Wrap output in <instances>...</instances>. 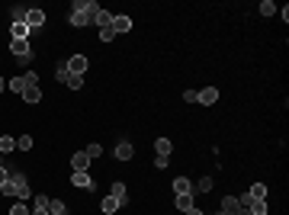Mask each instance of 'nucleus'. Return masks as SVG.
I'll return each instance as SVG.
<instances>
[{
    "label": "nucleus",
    "mask_w": 289,
    "mask_h": 215,
    "mask_svg": "<svg viewBox=\"0 0 289 215\" xmlns=\"http://www.w3.org/2000/svg\"><path fill=\"white\" fill-rule=\"evenodd\" d=\"M87 23H94V16L87 13V0H74V7H71V26H87Z\"/></svg>",
    "instance_id": "f257e3e1"
},
{
    "label": "nucleus",
    "mask_w": 289,
    "mask_h": 215,
    "mask_svg": "<svg viewBox=\"0 0 289 215\" xmlns=\"http://www.w3.org/2000/svg\"><path fill=\"white\" fill-rule=\"evenodd\" d=\"M10 55L20 61H29L32 58V45H29V39H10Z\"/></svg>",
    "instance_id": "f03ea898"
},
{
    "label": "nucleus",
    "mask_w": 289,
    "mask_h": 215,
    "mask_svg": "<svg viewBox=\"0 0 289 215\" xmlns=\"http://www.w3.org/2000/svg\"><path fill=\"white\" fill-rule=\"evenodd\" d=\"M71 186L74 189H94V180H90L87 170H74V174H71Z\"/></svg>",
    "instance_id": "7ed1b4c3"
},
{
    "label": "nucleus",
    "mask_w": 289,
    "mask_h": 215,
    "mask_svg": "<svg viewBox=\"0 0 289 215\" xmlns=\"http://www.w3.org/2000/svg\"><path fill=\"white\" fill-rule=\"evenodd\" d=\"M215 100H219V90H215V87H202V90H196V103H202V106H212Z\"/></svg>",
    "instance_id": "20e7f679"
},
{
    "label": "nucleus",
    "mask_w": 289,
    "mask_h": 215,
    "mask_svg": "<svg viewBox=\"0 0 289 215\" xmlns=\"http://www.w3.org/2000/svg\"><path fill=\"white\" fill-rule=\"evenodd\" d=\"M26 26H29V29H42V26H45V13H42V10H35V7H29Z\"/></svg>",
    "instance_id": "39448f33"
},
{
    "label": "nucleus",
    "mask_w": 289,
    "mask_h": 215,
    "mask_svg": "<svg viewBox=\"0 0 289 215\" xmlns=\"http://www.w3.org/2000/svg\"><path fill=\"white\" fill-rule=\"evenodd\" d=\"M10 183H13V189H16L20 199H26V196H29V183H26V177H23V174H10Z\"/></svg>",
    "instance_id": "423d86ee"
},
{
    "label": "nucleus",
    "mask_w": 289,
    "mask_h": 215,
    "mask_svg": "<svg viewBox=\"0 0 289 215\" xmlns=\"http://www.w3.org/2000/svg\"><path fill=\"white\" fill-rule=\"evenodd\" d=\"M67 71H71V74H81V77H84V71H87V58H84V55H74V58H67Z\"/></svg>",
    "instance_id": "0eeeda50"
},
{
    "label": "nucleus",
    "mask_w": 289,
    "mask_h": 215,
    "mask_svg": "<svg viewBox=\"0 0 289 215\" xmlns=\"http://www.w3.org/2000/svg\"><path fill=\"white\" fill-rule=\"evenodd\" d=\"M116 157H119V161H132V157H135L132 141H126V138H122L119 145H116Z\"/></svg>",
    "instance_id": "6e6552de"
},
{
    "label": "nucleus",
    "mask_w": 289,
    "mask_h": 215,
    "mask_svg": "<svg viewBox=\"0 0 289 215\" xmlns=\"http://www.w3.org/2000/svg\"><path fill=\"white\" fill-rule=\"evenodd\" d=\"M128 29H132V20H128V16H113V32L116 35H122V32H128Z\"/></svg>",
    "instance_id": "1a4fd4ad"
},
{
    "label": "nucleus",
    "mask_w": 289,
    "mask_h": 215,
    "mask_svg": "<svg viewBox=\"0 0 289 215\" xmlns=\"http://www.w3.org/2000/svg\"><path fill=\"white\" fill-rule=\"evenodd\" d=\"M71 167H74V170H87L90 167V154H87V151H77V154L71 157Z\"/></svg>",
    "instance_id": "9d476101"
},
{
    "label": "nucleus",
    "mask_w": 289,
    "mask_h": 215,
    "mask_svg": "<svg viewBox=\"0 0 289 215\" xmlns=\"http://www.w3.org/2000/svg\"><path fill=\"white\" fill-rule=\"evenodd\" d=\"M155 151H158V157H170V151H174L170 138H155Z\"/></svg>",
    "instance_id": "9b49d317"
},
{
    "label": "nucleus",
    "mask_w": 289,
    "mask_h": 215,
    "mask_svg": "<svg viewBox=\"0 0 289 215\" xmlns=\"http://www.w3.org/2000/svg\"><path fill=\"white\" fill-rule=\"evenodd\" d=\"M222 212H225V215H238V212H241L238 196H225V199H222Z\"/></svg>",
    "instance_id": "f8f14e48"
},
{
    "label": "nucleus",
    "mask_w": 289,
    "mask_h": 215,
    "mask_svg": "<svg viewBox=\"0 0 289 215\" xmlns=\"http://www.w3.org/2000/svg\"><path fill=\"white\" fill-rule=\"evenodd\" d=\"M174 193H177V196H183V193H193V183H190L187 177H177V180H174Z\"/></svg>",
    "instance_id": "ddd939ff"
},
{
    "label": "nucleus",
    "mask_w": 289,
    "mask_h": 215,
    "mask_svg": "<svg viewBox=\"0 0 289 215\" xmlns=\"http://www.w3.org/2000/svg\"><path fill=\"white\" fill-rule=\"evenodd\" d=\"M109 196H113V199H119V202H126V196H128L126 183H119V180H116L113 186H109Z\"/></svg>",
    "instance_id": "4468645a"
},
{
    "label": "nucleus",
    "mask_w": 289,
    "mask_h": 215,
    "mask_svg": "<svg viewBox=\"0 0 289 215\" xmlns=\"http://www.w3.org/2000/svg\"><path fill=\"white\" fill-rule=\"evenodd\" d=\"M94 23H96L100 29H109V26H113V13H109V10H100V13L94 16Z\"/></svg>",
    "instance_id": "2eb2a0df"
},
{
    "label": "nucleus",
    "mask_w": 289,
    "mask_h": 215,
    "mask_svg": "<svg viewBox=\"0 0 289 215\" xmlns=\"http://www.w3.org/2000/svg\"><path fill=\"white\" fill-rule=\"evenodd\" d=\"M10 32H13V39H29V32H32V29H29L26 23H13V26H10Z\"/></svg>",
    "instance_id": "dca6fc26"
},
{
    "label": "nucleus",
    "mask_w": 289,
    "mask_h": 215,
    "mask_svg": "<svg viewBox=\"0 0 289 215\" xmlns=\"http://www.w3.org/2000/svg\"><path fill=\"white\" fill-rule=\"evenodd\" d=\"M248 212H251V215H267V199H251Z\"/></svg>",
    "instance_id": "f3484780"
},
{
    "label": "nucleus",
    "mask_w": 289,
    "mask_h": 215,
    "mask_svg": "<svg viewBox=\"0 0 289 215\" xmlns=\"http://www.w3.org/2000/svg\"><path fill=\"white\" fill-rule=\"evenodd\" d=\"M23 100L26 103H42V90L39 87H26L23 90Z\"/></svg>",
    "instance_id": "a211bd4d"
},
{
    "label": "nucleus",
    "mask_w": 289,
    "mask_h": 215,
    "mask_svg": "<svg viewBox=\"0 0 289 215\" xmlns=\"http://www.w3.org/2000/svg\"><path fill=\"white\" fill-rule=\"evenodd\" d=\"M177 209H180V212H190V209H193V193L177 196Z\"/></svg>",
    "instance_id": "6ab92c4d"
},
{
    "label": "nucleus",
    "mask_w": 289,
    "mask_h": 215,
    "mask_svg": "<svg viewBox=\"0 0 289 215\" xmlns=\"http://www.w3.org/2000/svg\"><path fill=\"white\" fill-rule=\"evenodd\" d=\"M248 196L251 199H267V186H263V183H254V186L248 189Z\"/></svg>",
    "instance_id": "aec40b11"
},
{
    "label": "nucleus",
    "mask_w": 289,
    "mask_h": 215,
    "mask_svg": "<svg viewBox=\"0 0 289 215\" xmlns=\"http://www.w3.org/2000/svg\"><path fill=\"white\" fill-rule=\"evenodd\" d=\"M64 87H71V90H81V87H84V77H81V74H67Z\"/></svg>",
    "instance_id": "412c9836"
},
{
    "label": "nucleus",
    "mask_w": 289,
    "mask_h": 215,
    "mask_svg": "<svg viewBox=\"0 0 289 215\" xmlns=\"http://www.w3.org/2000/svg\"><path fill=\"white\" fill-rule=\"evenodd\" d=\"M16 148V138H7V135H0V154H7V151Z\"/></svg>",
    "instance_id": "4be33fe9"
},
{
    "label": "nucleus",
    "mask_w": 289,
    "mask_h": 215,
    "mask_svg": "<svg viewBox=\"0 0 289 215\" xmlns=\"http://www.w3.org/2000/svg\"><path fill=\"white\" fill-rule=\"evenodd\" d=\"M67 74H71V71H67V61H58V67H55V77L64 84V81H67Z\"/></svg>",
    "instance_id": "5701e85b"
},
{
    "label": "nucleus",
    "mask_w": 289,
    "mask_h": 215,
    "mask_svg": "<svg viewBox=\"0 0 289 215\" xmlns=\"http://www.w3.org/2000/svg\"><path fill=\"white\" fill-rule=\"evenodd\" d=\"M119 206H122L119 199H113V196H103V212H116Z\"/></svg>",
    "instance_id": "b1692460"
},
{
    "label": "nucleus",
    "mask_w": 289,
    "mask_h": 215,
    "mask_svg": "<svg viewBox=\"0 0 289 215\" xmlns=\"http://www.w3.org/2000/svg\"><path fill=\"white\" fill-rule=\"evenodd\" d=\"M7 87L13 90V93H20V96H23V90H26V81H23V77H13V81H10Z\"/></svg>",
    "instance_id": "393cba45"
},
{
    "label": "nucleus",
    "mask_w": 289,
    "mask_h": 215,
    "mask_svg": "<svg viewBox=\"0 0 289 215\" xmlns=\"http://www.w3.org/2000/svg\"><path fill=\"white\" fill-rule=\"evenodd\" d=\"M276 13V3H273V0H263V3H260V16H273Z\"/></svg>",
    "instance_id": "a878e982"
},
{
    "label": "nucleus",
    "mask_w": 289,
    "mask_h": 215,
    "mask_svg": "<svg viewBox=\"0 0 289 215\" xmlns=\"http://www.w3.org/2000/svg\"><path fill=\"white\" fill-rule=\"evenodd\" d=\"M16 148H20V151H29V148H32V138H29V135H20V138H16Z\"/></svg>",
    "instance_id": "bb28decb"
},
{
    "label": "nucleus",
    "mask_w": 289,
    "mask_h": 215,
    "mask_svg": "<svg viewBox=\"0 0 289 215\" xmlns=\"http://www.w3.org/2000/svg\"><path fill=\"white\" fill-rule=\"evenodd\" d=\"M23 81H26V87H39V74H35V71H26Z\"/></svg>",
    "instance_id": "cd10ccee"
},
{
    "label": "nucleus",
    "mask_w": 289,
    "mask_h": 215,
    "mask_svg": "<svg viewBox=\"0 0 289 215\" xmlns=\"http://www.w3.org/2000/svg\"><path fill=\"white\" fill-rule=\"evenodd\" d=\"M196 189H199V193H209V189H212V177H202V180L196 183Z\"/></svg>",
    "instance_id": "c85d7f7f"
},
{
    "label": "nucleus",
    "mask_w": 289,
    "mask_h": 215,
    "mask_svg": "<svg viewBox=\"0 0 289 215\" xmlns=\"http://www.w3.org/2000/svg\"><path fill=\"white\" fill-rule=\"evenodd\" d=\"M26 13H29L26 7H16L13 10V23H26Z\"/></svg>",
    "instance_id": "c756f323"
},
{
    "label": "nucleus",
    "mask_w": 289,
    "mask_h": 215,
    "mask_svg": "<svg viewBox=\"0 0 289 215\" xmlns=\"http://www.w3.org/2000/svg\"><path fill=\"white\" fill-rule=\"evenodd\" d=\"M87 154H90V161H94V157H100V154H103V145H90Z\"/></svg>",
    "instance_id": "7c9ffc66"
},
{
    "label": "nucleus",
    "mask_w": 289,
    "mask_h": 215,
    "mask_svg": "<svg viewBox=\"0 0 289 215\" xmlns=\"http://www.w3.org/2000/svg\"><path fill=\"white\" fill-rule=\"evenodd\" d=\"M100 39H103V42H113V39H116V32H113V26H109V29H100Z\"/></svg>",
    "instance_id": "2f4dec72"
},
{
    "label": "nucleus",
    "mask_w": 289,
    "mask_h": 215,
    "mask_svg": "<svg viewBox=\"0 0 289 215\" xmlns=\"http://www.w3.org/2000/svg\"><path fill=\"white\" fill-rule=\"evenodd\" d=\"M35 209H48V196H35Z\"/></svg>",
    "instance_id": "473e14b6"
},
{
    "label": "nucleus",
    "mask_w": 289,
    "mask_h": 215,
    "mask_svg": "<svg viewBox=\"0 0 289 215\" xmlns=\"http://www.w3.org/2000/svg\"><path fill=\"white\" fill-rule=\"evenodd\" d=\"M183 103H196V90H187V93H183Z\"/></svg>",
    "instance_id": "72a5a7b5"
},
{
    "label": "nucleus",
    "mask_w": 289,
    "mask_h": 215,
    "mask_svg": "<svg viewBox=\"0 0 289 215\" xmlns=\"http://www.w3.org/2000/svg\"><path fill=\"white\" fill-rule=\"evenodd\" d=\"M10 180V174H7V170H3V167H0V186H3V183H7Z\"/></svg>",
    "instance_id": "f704fd0d"
},
{
    "label": "nucleus",
    "mask_w": 289,
    "mask_h": 215,
    "mask_svg": "<svg viewBox=\"0 0 289 215\" xmlns=\"http://www.w3.org/2000/svg\"><path fill=\"white\" fill-rule=\"evenodd\" d=\"M183 215H206V212H202V209H196V206H193V209H190V212H183Z\"/></svg>",
    "instance_id": "c9c22d12"
},
{
    "label": "nucleus",
    "mask_w": 289,
    "mask_h": 215,
    "mask_svg": "<svg viewBox=\"0 0 289 215\" xmlns=\"http://www.w3.org/2000/svg\"><path fill=\"white\" fill-rule=\"evenodd\" d=\"M29 215H48V209H32Z\"/></svg>",
    "instance_id": "e433bc0d"
},
{
    "label": "nucleus",
    "mask_w": 289,
    "mask_h": 215,
    "mask_svg": "<svg viewBox=\"0 0 289 215\" xmlns=\"http://www.w3.org/2000/svg\"><path fill=\"white\" fill-rule=\"evenodd\" d=\"M0 90H7V81H3V77H0Z\"/></svg>",
    "instance_id": "4c0bfd02"
}]
</instances>
